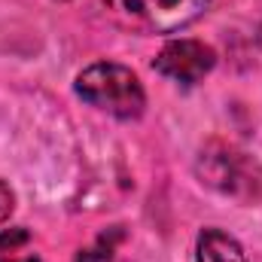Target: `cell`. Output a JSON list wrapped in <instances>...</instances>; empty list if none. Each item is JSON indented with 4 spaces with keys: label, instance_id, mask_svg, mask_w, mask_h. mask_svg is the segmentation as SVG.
I'll list each match as a JSON object with an SVG mask.
<instances>
[{
    "label": "cell",
    "instance_id": "obj_1",
    "mask_svg": "<svg viewBox=\"0 0 262 262\" xmlns=\"http://www.w3.org/2000/svg\"><path fill=\"white\" fill-rule=\"evenodd\" d=\"M76 95L85 104H92L116 119H137L146 107L140 79L128 67L113 64V61H98V64L85 67L76 76Z\"/></svg>",
    "mask_w": 262,
    "mask_h": 262
},
{
    "label": "cell",
    "instance_id": "obj_2",
    "mask_svg": "<svg viewBox=\"0 0 262 262\" xmlns=\"http://www.w3.org/2000/svg\"><path fill=\"white\" fill-rule=\"evenodd\" d=\"M210 0H113L116 12H122L131 25L149 34H174L195 21Z\"/></svg>",
    "mask_w": 262,
    "mask_h": 262
},
{
    "label": "cell",
    "instance_id": "obj_3",
    "mask_svg": "<svg viewBox=\"0 0 262 262\" xmlns=\"http://www.w3.org/2000/svg\"><path fill=\"white\" fill-rule=\"evenodd\" d=\"M216 61L213 49L198 43V40H171L159 58H156V70L174 82H183V85H192L201 76L210 73V67Z\"/></svg>",
    "mask_w": 262,
    "mask_h": 262
},
{
    "label": "cell",
    "instance_id": "obj_4",
    "mask_svg": "<svg viewBox=\"0 0 262 262\" xmlns=\"http://www.w3.org/2000/svg\"><path fill=\"white\" fill-rule=\"evenodd\" d=\"M195 262H247V256L232 235H226L220 229H204L198 235Z\"/></svg>",
    "mask_w": 262,
    "mask_h": 262
},
{
    "label": "cell",
    "instance_id": "obj_5",
    "mask_svg": "<svg viewBox=\"0 0 262 262\" xmlns=\"http://www.w3.org/2000/svg\"><path fill=\"white\" fill-rule=\"evenodd\" d=\"M28 232L25 229H9L0 235V262H40L34 253H28Z\"/></svg>",
    "mask_w": 262,
    "mask_h": 262
},
{
    "label": "cell",
    "instance_id": "obj_6",
    "mask_svg": "<svg viewBox=\"0 0 262 262\" xmlns=\"http://www.w3.org/2000/svg\"><path fill=\"white\" fill-rule=\"evenodd\" d=\"M12 207H15V195H12V189L0 180V223H6V220H9Z\"/></svg>",
    "mask_w": 262,
    "mask_h": 262
},
{
    "label": "cell",
    "instance_id": "obj_7",
    "mask_svg": "<svg viewBox=\"0 0 262 262\" xmlns=\"http://www.w3.org/2000/svg\"><path fill=\"white\" fill-rule=\"evenodd\" d=\"M259 46H262V28H259Z\"/></svg>",
    "mask_w": 262,
    "mask_h": 262
}]
</instances>
